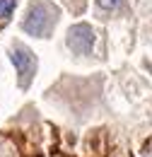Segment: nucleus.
I'll return each instance as SVG.
<instances>
[{
    "label": "nucleus",
    "mask_w": 152,
    "mask_h": 157,
    "mask_svg": "<svg viewBox=\"0 0 152 157\" xmlns=\"http://www.w3.org/2000/svg\"><path fill=\"white\" fill-rule=\"evenodd\" d=\"M53 5L46 2V0H34L27 10V17L22 22V29L29 34V36H48L51 29H53V22H56V15L46 17V12H51Z\"/></svg>",
    "instance_id": "1"
},
{
    "label": "nucleus",
    "mask_w": 152,
    "mask_h": 157,
    "mask_svg": "<svg viewBox=\"0 0 152 157\" xmlns=\"http://www.w3.org/2000/svg\"><path fill=\"white\" fill-rule=\"evenodd\" d=\"M10 60H12V65L17 68L19 87L27 90V87L32 85L34 73H36V56H34V51L27 48V46H22V44H15V46L10 48Z\"/></svg>",
    "instance_id": "2"
},
{
    "label": "nucleus",
    "mask_w": 152,
    "mask_h": 157,
    "mask_svg": "<svg viewBox=\"0 0 152 157\" xmlns=\"http://www.w3.org/2000/svg\"><path fill=\"white\" fill-rule=\"evenodd\" d=\"M68 48L77 53V56H89L92 53V48H94V29L87 24V22H80V24H73L70 29H68Z\"/></svg>",
    "instance_id": "3"
},
{
    "label": "nucleus",
    "mask_w": 152,
    "mask_h": 157,
    "mask_svg": "<svg viewBox=\"0 0 152 157\" xmlns=\"http://www.w3.org/2000/svg\"><path fill=\"white\" fill-rule=\"evenodd\" d=\"M121 5H123V0H97V7L104 12H116Z\"/></svg>",
    "instance_id": "4"
},
{
    "label": "nucleus",
    "mask_w": 152,
    "mask_h": 157,
    "mask_svg": "<svg viewBox=\"0 0 152 157\" xmlns=\"http://www.w3.org/2000/svg\"><path fill=\"white\" fill-rule=\"evenodd\" d=\"M15 12V0H0V20H7Z\"/></svg>",
    "instance_id": "5"
}]
</instances>
